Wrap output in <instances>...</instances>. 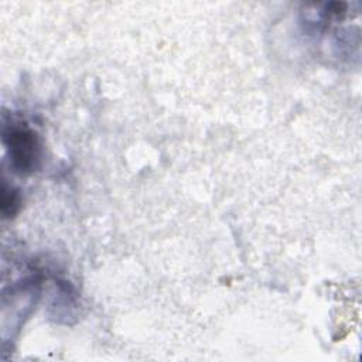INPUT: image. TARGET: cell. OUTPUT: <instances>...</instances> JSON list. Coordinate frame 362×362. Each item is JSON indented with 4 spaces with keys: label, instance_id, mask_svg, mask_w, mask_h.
<instances>
[{
    "label": "cell",
    "instance_id": "obj_1",
    "mask_svg": "<svg viewBox=\"0 0 362 362\" xmlns=\"http://www.w3.org/2000/svg\"><path fill=\"white\" fill-rule=\"evenodd\" d=\"M13 167L18 173H31L40 160V144L35 133L28 129L14 127L4 134Z\"/></svg>",
    "mask_w": 362,
    "mask_h": 362
}]
</instances>
